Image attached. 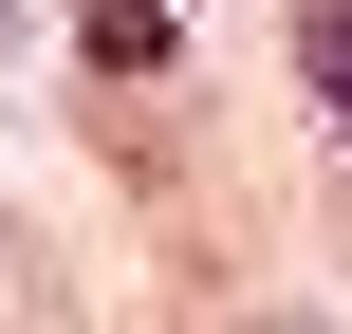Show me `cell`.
Listing matches in <instances>:
<instances>
[{"label": "cell", "mask_w": 352, "mask_h": 334, "mask_svg": "<svg viewBox=\"0 0 352 334\" xmlns=\"http://www.w3.org/2000/svg\"><path fill=\"white\" fill-rule=\"evenodd\" d=\"M297 74H316V112L352 130V0H316V37H297Z\"/></svg>", "instance_id": "cell-1"}]
</instances>
